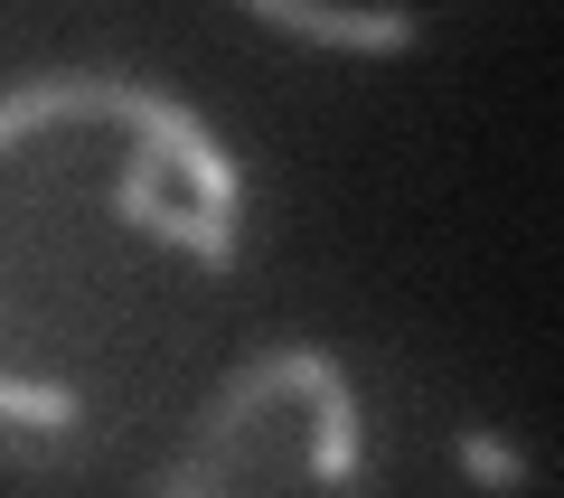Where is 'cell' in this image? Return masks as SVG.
<instances>
[{"instance_id":"cell-1","label":"cell","mask_w":564,"mask_h":498,"mask_svg":"<svg viewBox=\"0 0 564 498\" xmlns=\"http://www.w3.org/2000/svg\"><path fill=\"white\" fill-rule=\"evenodd\" d=\"M263 29H282V39H311V47H367V57H386V47H414V20L404 10H367V20H339V10H263Z\"/></svg>"},{"instance_id":"cell-2","label":"cell","mask_w":564,"mask_h":498,"mask_svg":"<svg viewBox=\"0 0 564 498\" xmlns=\"http://www.w3.org/2000/svg\"><path fill=\"white\" fill-rule=\"evenodd\" d=\"M462 470H470V479H489V489H518L527 461H508V442H499V433H462Z\"/></svg>"}]
</instances>
